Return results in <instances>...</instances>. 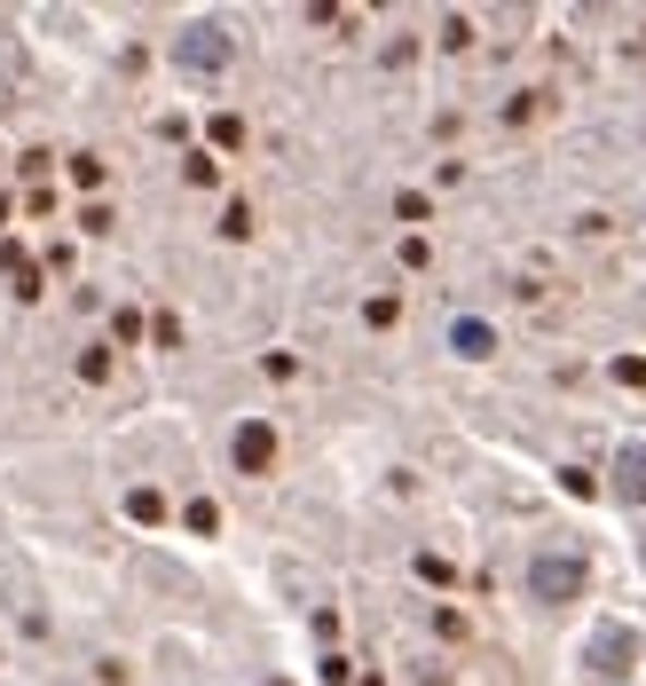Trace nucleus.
Instances as JSON below:
<instances>
[{
  "label": "nucleus",
  "instance_id": "1",
  "mask_svg": "<svg viewBox=\"0 0 646 686\" xmlns=\"http://www.w3.org/2000/svg\"><path fill=\"white\" fill-rule=\"evenodd\" d=\"M528 592L536 600H575V592H584V552H536V561H528Z\"/></svg>",
  "mask_w": 646,
  "mask_h": 686
},
{
  "label": "nucleus",
  "instance_id": "2",
  "mask_svg": "<svg viewBox=\"0 0 646 686\" xmlns=\"http://www.w3.org/2000/svg\"><path fill=\"white\" fill-rule=\"evenodd\" d=\"M174 63H182V72H221V63H229V32L221 24H190L174 40Z\"/></svg>",
  "mask_w": 646,
  "mask_h": 686
},
{
  "label": "nucleus",
  "instance_id": "3",
  "mask_svg": "<svg viewBox=\"0 0 646 686\" xmlns=\"http://www.w3.org/2000/svg\"><path fill=\"white\" fill-rule=\"evenodd\" d=\"M631 656H638V639H631L623 624L592 632V671H599V678H623V671H631Z\"/></svg>",
  "mask_w": 646,
  "mask_h": 686
},
{
  "label": "nucleus",
  "instance_id": "4",
  "mask_svg": "<svg viewBox=\"0 0 646 686\" xmlns=\"http://www.w3.org/2000/svg\"><path fill=\"white\" fill-rule=\"evenodd\" d=\"M615 498H623V505H646V442H631V450L615 457Z\"/></svg>",
  "mask_w": 646,
  "mask_h": 686
},
{
  "label": "nucleus",
  "instance_id": "5",
  "mask_svg": "<svg viewBox=\"0 0 646 686\" xmlns=\"http://www.w3.org/2000/svg\"><path fill=\"white\" fill-rule=\"evenodd\" d=\"M268 457H277V434H268V427H236V466H245V474H260Z\"/></svg>",
  "mask_w": 646,
  "mask_h": 686
},
{
  "label": "nucleus",
  "instance_id": "6",
  "mask_svg": "<svg viewBox=\"0 0 646 686\" xmlns=\"http://www.w3.org/2000/svg\"><path fill=\"white\" fill-rule=\"evenodd\" d=\"M450 340H458V355H489V323H473V316H465Z\"/></svg>",
  "mask_w": 646,
  "mask_h": 686
}]
</instances>
